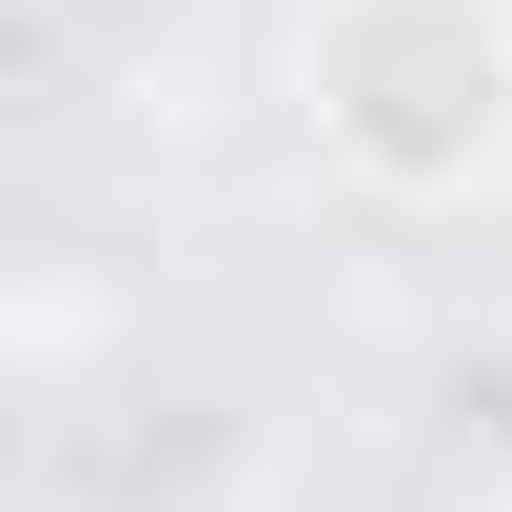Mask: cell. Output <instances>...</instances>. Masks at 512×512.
<instances>
[{
  "instance_id": "cell-1",
  "label": "cell",
  "mask_w": 512,
  "mask_h": 512,
  "mask_svg": "<svg viewBox=\"0 0 512 512\" xmlns=\"http://www.w3.org/2000/svg\"><path fill=\"white\" fill-rule=\"evenodd\" d=\"M296 138L355 217H493L512 197V0H316Z\"/></svg>"
},
{
  "instance_id": "cell-2",
  "label": "cell",
  "mask_w": 512,
  "mask_h": 512,
  "mask_svg": "<svg viewBox=\"0 0 512 512\" xmlns=\"http://www.w3.org/2000/svg\"><path fill=\"white\" fill-rule=\"evenodd\" d=\"M493 512H512V473H493Z\"/></svg>"
}]
</instances>
